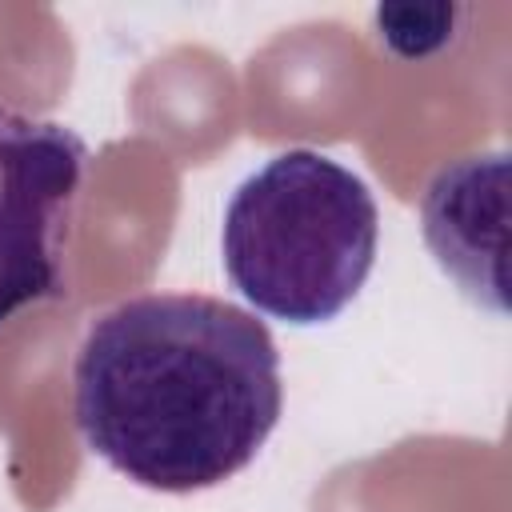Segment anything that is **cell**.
<instances>
[{
	"label": "cell",
	"mask_w": 512,
	"mask_h": 512,
	"mask_svg": "<svg viewBox=\"0 0 512 512\" xmlns=\"http://www.w3.org/2000/svg\"><path fill=\"white\" fill-rule=\"evenodd\" d=\"M284 408L264 320L204 292H144L100 312L72 360L84 444L152 492H204L244 472Z\"/></svg>",
	"instance_id": "6da1fadb"
},
{
	"label": "cell",
	"mask_w": 512,
	"mask_h": 512,
	"mask_svg": "<svg viewBox=\"0 0 512 512\" xmlns=\"http://www.w3.org/2000/svg\"><path fill=\"white\" fill-rule=\"evenodd\" d=\"M376 244L372 188L312 148L276 152L244 176L220 228L232 288L256 312L300 328L336 320L360 296Z\"/></svg>",
	"instance_id": "7a4b0ae2"
},
{
	"label": "cell",
	"mask_w": 512,
	"mask_h": 512,
	"mask_svg": "<svg viewBox=\"0 0 512 512\" xmlns=\"http://www.w3.org/2000/svg\"><path fill=\"white\" fill-rule=\"evenodd\" d=\"M88 168L92 152L68 124L0 108V328L68 296Z\"/></svg>",
	"instance_id": "3957f363"
},
{
	"label": "cell",
	"mask_w": 512,
	"mask_h": 512,
	"mask_svg": "<svg viewBox=\"0 0 512 512\" xmlns=\"http://www.w3.org/2000/svg\"><path fill=\"white\" fill-rule=\"evenodd\" d=\"M504 192H508V156L472 152L436 168V176L420 196V224L432 260L472 304L496 316L508 312Z\"/></svg>",
	"instance_id": "277c9868"
},
{
	"label": "cell",
	"mask_w": 512,
	"mask_h": 512,
	"mask_svg": "<svg viewBox=\"0 0 512 512\" xmlns=\"http://www.w3.org/2000/svg\"><path fill=\"white\" fill-rule=\"evenodd\" d=\"M464 8L456 4H384L376 8L372 24H376V40L384 44V52L400 56V60H424L444 52L460 32Z\"/></svg>",
	"instance_id": "5b68a950"
}]
</instances>
